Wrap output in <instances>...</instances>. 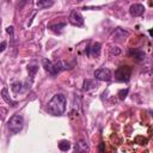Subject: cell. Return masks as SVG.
<instances>
[{"label": "cell", "mask_w": 153, "mask_h": 153, "mask_svg": "<svg viewBox=\"0 0 153 153\" xmlns=\"http://www.w3.org/2000/svg\"><path fill=\"white\" fill-rule=\"evenodd\" d=\"M121 53V50L117 48V47H115V49H111V54H115V55H118Z\"/></svg>", "instance_id": "cell-20"}, {"label": "cell", "mask_w": 153, "mask_h": 153, "mask_svg": "<svg viewBox=\"0 0 153 153\" xmlns=\"http://www.w3.org/2000/svg\"><path fill=\"white\" fill-rule=\"evenodd\" d=\"M6 45H7V43H6L5 41L0 43V53H2V51H4L5 49H6Z\"/></svg>", "instance_id": "cell-19"}, {"label": "cell", "mask_w": 153, "mask_h": 153, "mask_svg": "<svg viewBox=\"0 0 153 153\" xmlns=\"http://www.w3.org/2000/svg\"><path fill=\"white\" fill-rule=\"evenodd\" d=\"M131 75V68L129 66H121L115 72V78L118 81H128Z\"/></svg>", "instance_id": "cell-3"}, {"label": "cell", "mask_w": 153, "mask_h": 153, "mask_svg": "<svg viewBox=\"0 0 153 153\" xmlns=\"http://www.w3.org/2000/svg\"><path fill=\"white\" fill-rule=\"evenodd\" d=\"M143 12H145V7L141 4H133L129 8V13L133 17H140L143 14Z\"/></svg>", "instance_id": "cell-6"}, {"label": "cell", "mask_w": 153, "mask_h": 153, "mask_svg": "<svg viewBox=\"0 0 153 153\" xmlns=\"http://www.w3.org/2000/svg\"><path fill=\"white\" fill-rule=\"evenodd\" d=\"M37 71H38V67L36 66V65H32V66H27V72H29V74H30V76L32 78L36 73H37Z\"/></svg>", "instance_id": "cell-16"}, {"label": "cell", "mask_w": 153, "mask_h": 153, "mask_svg": "<svg viewBox=\"0 0 153 153\" xmlns=\"http://www.w3.org/2000/svg\"><path fill=\"white\" fill-rule=\"evenodd\" d=\"M53 1L51 0H37V7L38 8H47L53 6Z\"/></svg>", "instance_id": "cell-12"}, {"label": "cell", "mask_w": 153, "mask_h": 153, "mask_svg": "<svg viewBox=\"0 0 153 153\" xmlns=\"http://www.w3.org/2000/svg\"><path fill=\"white\" fill-rule=\"evenodd\" d=\"M75 149H76V151H86V149H87V145H86L84 141H80V142L78 143V147H75Z\"/></svg>", "instance_id": "cell-18"}, {"label": "cell", "mask_w": 153, "mask_h": 153, "mask_svg": "<svg viewBox=\"0 0 153 153\" xmlns=\"http://www.w3.org/2000/svg\"><path fill=\"white\" fill-rule=\"evenodd\" d=\"M0 25H1V20H0Z\"/></svg>", "instance_id": "cell-23"}, {"label": "cell", "mask_w": 153, "mask_h": 153, "mask_svg": "<svg viewBox=\"0 0 153 153\" xmlns=\"http://www.w3.org/2000/svg\"><path fill=\"white\" fill-rule=\"evenodd\" d=\"M78 1H81V0H78Z\"/></svg>", "instance_id": "cell-24"}, {"label": "cell", "mask_w": 153, "mask_h": 153, "mask_svg": "<svg viewBox=\"0 0 153 153\" xmlns=\"http://www.w3.org/2000/svg\"><path fill=\"white\" fill-rule=\"evenodd\" d=\"M128 92H129V90H128V88H126V90H120L117 96H118V98H120L121 100H124V99H126V97L128 96Z\"/></svg>", "instance_id": "cell-17"}, {"label": "cell", "mask_w": 153, "mask_h": 153, "mask_svg": "<svg viewBox=\"0 0 153 153\" xmlns=\"http://www.w3.org/2000/svg\"><path fill=\"white\" fill-rule=\"evenodd\" d=\"M1 96H2V99H4L7 104H10L11 106H16V105H17V102H14V100H12V99L10 98V96H8V91H7L6 87L1 90Z\"/></svg>", "instance_id": "cell-9"}, {"label": "cell", "mask_w": 153, "mask_h": 153, "mask_svg": "<svg viewBox=\"0 0 153 153\" xmlns=\"http://www.w3.org/2000/svg\"><path fill=\"white\" fill-rule=\"evenodd\" d=\"M129 55L133 56V57H135L137 61H141V60L145 59V53L141 51V50H139V49H130L129 50Z\"/></svg>", "instance_id": "cell-10"}, {"label": "cell", "mask_w": 153, "mask_h": 153, "mask_svg": "<svg viewBox=\"0 0 153 153\" xmlns=\"http://www.w3.org/2000/svg\"><path fill=\"white\" fill-rule=\"evenodd\" d=\"M65 26H66V23H61V24H51V25H49V29L53 30V31H55V32H60L61 29H63Z\"/></svg>", "instance_id": "cell-15"}, {"label": "cell", "mask_w": 153, "mask_h": 153, "mask_svg": "<svg viewBox=\"0 0 153 153\" xmlns=\"http://www.w3.org/2000/svg\"><path fill=\"white\" fill-rule=\"evenodd\" d=\"M24 84L23 82H20V81H17V82H13L12 84V91L14 92V93H20V92H23L24 91Z\"/></svg>", "instance_id": "cell-11"}, {"label": "cell", "mask_w": 153, "mask_h": 153, "mask_svg": "<svg viewBox=\"0 0 153 153\" xmlns=\"http://www.w3.org/2000/svg\"><path fill=\"white\" fill-rule=\"evenodd\" d=\"M6 31L8 32V33H13V26H7V29H6Z\"/></svg>", "instance_id": "cell-21"}, {"label": "cell", "mask_w": 153, "mask_h": 153, "mask_svg": "<svg viewBox=\"0 0 153 153\" xmlns=\"http://www.w3.org/2000/svg\"><path fill=\"white\" fill-rule=\"evenodd\" d=\"M66 104H67L66 96H63L62 93H57L53 96V98L48 102L45 110L48 114L53 116H61L66 111Z\"/></svg>", "instance_id": "cell-1"}, {"label": "cell", "mask_w": 153, "mask_h": 153, "mask_svg": "<svg viewBox=\"0 0 153 153\" xmlns=\"http://www.w3.org/2000/svg\"><path fill=\"white\" fill-rule=\"evenodd\" d=\"M100 48H102V45H100V43H98V42H96V43H93L88 49H87V51H86V54L88 55V56H93V57H97V56H99V54H100Z\"/></svg>", "instance_id": "cell-7"}, {"label": "cell", "mask_w": 153, "mask_h": 153, "mask_svg": "<svg viewBox=\"0 0 153 153\" xmlns=\"http://www.w3.org/2000/svg\"><path fill=\"white\" fill-rule=\"evenodd\" d=\"M42 65H43V67H44L45 72H48V73L50 74V73H51V68H53V62H51L50 60L43 59V60H42Z\"/></svg>", "instance_id": "cell-14"}, {"label": "cell", "mask_w": 153, "mask_h": 153, "mask_svg": "<svg viewBox=\"0 0 153 153\" xmlns=\"http://www.w3.org/2000/svg\"><path fill=\"white\" fill-rule=\"evenodd\" d=\"M97 87V82L94 80H90V79H86L84 80L82 82V90L84 91H90V90H93Z\"/></svg>", "instance_id": "cell-8"}, {"label": "cell", "mask_w": 153, "mask_h": 153, "mask_svg": "<svg viewBox=\"0 0 153 153\" xmlns=\"http://www.w3.org/2000/svg\"><path fill=\"white\" fill-rule=\"evenodd\" d=\"M69 23L74 26H82L84 25V17L79 11H72L69 14Z\"/></svg>", "instance_id": "cell-5"}, {"label": "cell", "mask_w": 153, "mask_h": 153, "mask_svg": "<svg viewBox=\"0 0 153 153\" xmlns=\"http://www.w3.org/2000/svg\"><path fill=\"white\" fill-rule=\"evenodd\" d=\"M94 78L99 81H110L112 78L111 71L108 68H99L94 71Z\"/></svg>", "instance_id": "cell-4"}, {"label": "cell", "mask_w": 153, "mask_h": 153, "mask_svg": "<svg viewBox=\"0 0 153 153\" xmlns=\"http://www.w3.org/2000/svg\"><path fill=\"white\" fill-rule=\"evenodd\" d=\"M99 151H100V152H103V151H104V143H102V145L99 146Z\"/></svg>", "instance_id": "cell-22"}, {"label": "cell", "mask_w": 153, "mask_h": 153, "mask_svg": "<svg viewBox=\"0 0 153 153\" xmlns=\"http://www.w3.org/2000/svg\"><path fill=\"white\" fill-rule=\"evenodd\" d=\"M23 127H24V118H23V116L19 115V114L13 115V116L8 120V122H7V128H8V130H10L11 133H13V134L19 133V131L23 129Z\"/></svg>", "instance_id": "cell-2"}, {"label": "cell", "mask_w": 153, "mask_h": 153, "mask_svg": "<svg viewBox=\"0 0 153 153\" xmlns=\"http://www.w3.org/2000/svg\"><path fill=\"white\" fill-rule=\"evenodd\" d=\"M59 148H60V151L66 152V151H68L71 148V142L68 140H61L59 142Z\"/></svg>", "instance_id": "cell-13"}]
</instances>
